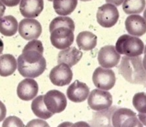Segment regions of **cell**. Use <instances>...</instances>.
I'll return each instance as SVG.
<instances>
[{
    "mask_svg": "<svg viewBox=\"0 0 146 127\" xmlns=\"http://www.w3.org/2000/svg\"><path fill=\"white\" fill-rule=\"evenodd\" d=\"M43 53L42 42L34 39L28 42L17 60L18 70L22 77L36 78L43 73L47 65Z\"/></svg>",
    "mask_w": 146,
    "mask_h": 127,
    "instance_id": "1",
    "label": "cell"
},
{
    "mask_svg": "<svg viewBox=\"0 0 146 127\" xmlns=\"http://www.w3.org/2000/svg\"><path fill=\"white\" fill-rule=\"evenodd\" d=\"M75 23L68 16H58L49 24L50 40L52 45L58 49H66L72 45L74 41Z\"/></svg>",
    "mask_w": 146,
    "mask_h": 127,
    "instance_id": "2",
    "label": "cell"
},
{
    "mask_svg": "<svg viewBox=\"0 0 146 127\" xmlns=\"http://www.w3.org/2000/svg\"><path fill=\"white\" fill-rule=\"evenodd\" d=\"M118 71L129 83L143 85L145 84V70L140 56H123Z\"/></svg>",
    "mask_w": 146,
    "mask_h": 127,
    "instance_id": "3",
    "label": "cell"
},
{
    "mask_svg": "<svg viewBox=\"0 0 146 127\" xmlns=\"http://www.w3.org/2000/svg\"><path fill=\"white\" fill-rule=\"evenodd\" d=\"M115 48L120 55L137 56L143 54L144 44L142 40L138 37L129 34H123L117 39Z\"/></svg>",
    "mask_w": 146,
    "mask_h": 127,
    "instance_id": "4",
    "label": "cell"
},
{
    "mask_svg": "<svg viewBox=\"0 0 146 127\" xmlns=\"http://www.w3.org/2000/svg\"><path fill=\"white\" fill-rule=\"evenodd\" d=\"M112 126L114 127L143 126L136 114L128 108L116 109L111 117Z\"/></svg>",
    "mask_w": 146,
    "mask_h": 127,
    "instance_id": "5",
    "label": "cell"
},
{
    "mask_svg": "<svg viewBox=\"0 0 146 127\" xmlns=\"http://www.w3.org/2000/svg\"><path fill=\"white\" fill-rule=\"evenodd\" d=\"M92 81L96 88L103 90H110L116 83V75L109 68L99 67L94 72Z\"/></svg>",
    "mask_w": 146,
    "mask_h": 127,
    "instance_id": "6",
    "label": "cell"
},
{
    "mask_svg": "<svg viewBox=\"0 0 146 127\" xmlns=\"http://www.w3.org/2000/svg\"><path fill=\"white\" fill-rule=\"evenodd\" d=\"M96 17L98 22L101 26L110 28L116 24L119 20V14L116 6L110 3H107L99 7Z\"/></svg>",
    "mask_w": 146,
    "mask_h": 127,
    "instance_id": "7",
    "label": "cell"
},
{
    "mask_svg": "<svg viewBox=\"0 0 146 127\" xmlns=\"http://www.w3.org/2000/svg\"><path fill=\"white\" fill-rule=\"evenodd\" d=\"M89 94L88 104L93 110L101 111L109 108L112 106V96L109 91L95 89Z\"/></svg>",
    "mask_w": 146,
    "mask_h": 127,
    "instance_id": "8",
    "label": "cell"
},
{
    "mask_svg": "<svg viewBox=\"0 0 146 127\" xmlns=\"http://www.w3.org/2000/svg\"><path fill=\"white\" fill-rule=\"evenodd\" d=\"M44 103L49 112L53 114L64 111L67 106V99L64 93L56 90H52L44 95Z\"/></svg>",
    "mask_w": 146,
    "mask_h": 127,
    "instance_id": "9",
    "label": "cell"
},
{
    "mask_svg": "<svg viewBox=\"0 0 146 127\" xmlns=\"http://www.w3.org/2000/svg\"><path fill=\"white\" fill-rule=\"evenodd\" d=\"M19 34L26 40L38 38L42 34V25L38 21L33 18H25L18 25Z\"/></svg>",
    "mask_w": 146,
    "mask_h": 127,
    "instance_id": "10",
    "label": "cell"
},
{
    "mask_svg": "<svg viewBox=\"0 0 146 127\" xmlns=\"http://www.w3.org/2000/svg\"><path fill=\"white\" fill-rule=\"evenodd\" d=\"M73 79V72L64 63H60L51 70L49 79L54 85L64 86L69 84Z\"/></svg>",
    "mask_w": 146,
    "mask_h": 127,
    "instance_id": "11",
    "label": "cell"
},
{
    "mask_svg": "<svg viewBox=\"0 0 146 127\" xmlns=\"http://www.w3.org/2000/svg\"><path fill=\"white\" fill-rule=\"evenodd\" d=\"M120 54L114 46H106L101 48L98 53V60L100 65L104 68H112L118 64Z\"/></svg>",
    "mask_w": 146,
    "mask_h": 127,
    "instance_id": "12",
    "label": "cell"
},
{
    "mask_svg": "<svg viewBox=\"0 0 146 127\" xmlns=\"http://www.w3.org/2000/svg\"><path fill=\"white\" fill-rule=\"evenodd\" d=\"M38 92V85L36 81L27 78L19 83L17 88V95L21 100L29 101L36 97Z\"/></svg>",
    "mask_w": 146,
    "mask_h": 127,
    "instance_id": "13",
    "label": "cell"
},
{
    "mask_svg": "<svg viewBox=\"0 0 146 127\" xmlns=\"http://www.w3.org/2000/svg\"><path fill=\"white\" fill-rule=\"evenodd\" d=\"M90 89L84 82L76 80L68 87L66 94L70 101L74 103H82L88 98Z\"/></svg>",
    "mask_w": 146,
    "mask_h": 127,
    "instance_id": "14",
    "label": "cell"
},
{
    "mask_svg": "<svg viewBox=\"0 0 146 127\" xmlns=\"http://www.w3.org/2000/svg\"><path fill=\"white\" fill-rule=\"evenodd\" d=\"M44 5V0H21V15L26 18H36L43 11Z\"/></svg>",
    "mask_w": 146,
    "mask_h": 127,
    "instance_id": "15",
    "label": "cell"
},
{
    "mask_svg": "<svg viewBox=\"0 0 146 127\" xmlns=\"http://www.w3.org/2000/svg\"><path fill=\"white\" fill-rule=\"evenodd\" d=\"M125 29L129 34L134 36H142L146 32L145 20L138 15H131L125 22Z\"/></svg>",
    "mask_w": 146,
    "mask_h": 127,
    "instance_id": "16",
    "label": "cell"
},
{
    "mask_svg": "<svg viewBox=\"0 0 146 127\" xmlns=\"http://www.w3.org/2000/svg\"><path fill=\"white\" fill-rule=\"evenodd\" d=\"M82 56V53L75 47H69L62 49L58 54L57 62L58 64L64 63L70 67L77 64Z\"/></svg>",
    "mask_w": 146,
    "mask_h": 127,
    "instance_id": "17",
    "label": "cell"
},
{
    "mask_svg": "<svg viewBox=\"0 0 146 127\" xmlns=\"http://www.w3.org/2000/svg\"><path fill=\"white\" fill-rule=\"evenodd\" d=\"M97 36L90 31L81 32L76 38L79 48L83 51L92 50L97 46Z\"/></svg>",
    "mask_w": 146,
    "mask_h": 127,
    "instance_id": "18",
    "label": "cell"
},
{
    "mask_svg": "<svg viewBox=\"0 0 146 127\" xmlns=\"http://www.w3.org/2000/svg\"><path fill=\"white\" fill-rule=\"evenodd\" d=\"M17 69V61L13 55L5 54L0 56V76L9 77Z\"/></svg>",
    "mask_w": 146,
    "mask_h": 127,
    "instance_id": "19",
    "label": "cell"
},
{
    "mask_svg": "<svg viewBox=\"0 0 146 127\" xmlns=\"http://www.w3.org/2000/svg\"><path fill=\"white\" fill-rule=\"evenodd\" d=\"M18 23L13 16L0 18V33L5 36H13L18 31Z\"/></svg>",
    "mask_w": 146,
    "mask_h": 127,
    "instance_id": "20",
    "label": "cell"
},
{
    "mask_svg": "<svg viewBox=\"0 0 146 127\" xmlns=\"http://www.w3.org/2000/svg\"><path fill=\"white\" fill-rule=\"evenodd\" d=\"M53 9L57 15L62 16L70 15L76 9L77 0H53Z\"/></svg>",
    "mask_w": 146,
    "mask_h": 127,
    "instance_id": "21",
    "label": "cell"
},
{
    "mask_svg": "<svg viewBox=\"0 0 146 127\" xmlns=\"http://www.w3.org/2000/svg\"><path fill=\"white\" fill-rule=\"evenodd\" d=\"M31 110L35 116L42 119L51 118L53 115L47 109L44 103V95H39L34 99L31 104Z\"/></svg>",
    "mask_w": 146,
    "mask_h": 127,
    "instance_id": "22",
    "label": "cell"
},
{
    "mask_svg": "<svg viewBox=\"0 0 146 127\" xmlns=\"http://www.w3.org/2000/svg\"><path fill=\"white\" fill-rule=\"evenodd\" d=\"M145 6V0H123V10L127 15L142 13Z\"/></svg>",
    "mask_w": 146,
    "mask_h": 127,
    "instance_id": "23",
    "label": "cell"
},
{
    "mask_svg": "<svg viewBox=\"0 0 146 127\" xmlns=\"http://www.w3.org/2000/svg\"><path fill=\"white\" fill-rule=\"evenodd\" d=\"M116 108V107H112L110 110L106 109L99 111L100 112L96 113L95 117L96 119L99 120V124L98 126H112L111 123V117L113 112Z\"/></svg>",
    "mask_w": 146,
    "mask_h": 127,
    "instance_id": "24",
    "label": "cell"
},
{
    "mask_svg": "<svg viewBox=\"0 0 146 127\" xmlns=\"http://www.w3.org/2000/svg\"><path fill=\"white\" fill-rule=\"evenodd\" d=\"M145 93L144 92L136 93L133 99L134 107L141 114H145Z\"/></svg>",
    "mask_w": 146,
    "mask_h": 127,
    "instance_id": "25",
    "label": "cell"
},
{
    "mask_svg": "<svg viewBox=\"0 0 146 127\" xmlns=\"http://www.w3.org/2000/svg\"><path fill=\"white\" fill-rule=\"evenodd\" d=\"M3 127H23L25 126L22 120L18 117L9 116L5 120L3 124Z\"/></svg>",
    "mask_w": 146,
    "mask_h": 127,
    "instance_id": "26",
    "label": "cell"
},
{
    "mask_svg": "<svg viewBox=\"0 0 146 127\" xmlns=\"http://www.w3.org/2000/svg\"><path fill=\"white\" fill-rule=\"evenodd\" d=\"M26 126H49V124L44 121L40 119H34L28 123Z\"/></svg>",
    "mask_w": 146,
    "mask_h": 127,
    "instance_id": "27",
    "label": "cell"
},
{
    "mask_svg": "<svg viewBox=\"0 0 146 127\" xmlns=\"http://www.w3.org/2000/svg\"><path fill=\"white\" fill-rule=\"evenodd\" d=\"M7 115V109L6 106L3 103L0 101V122L5 119Z\"/></svg>",
    "mask_w": 146,
    "mask_h": 127,
    "instance_id": "28",
    "label": "cell"
},
{
    "mask_svg": "<svg viewBox=\"0 0 146 127\" xmlns=\"http://www.w3.org/2000/svg\"><path fill=\"white\" fill-rule=\"evenodd\" d=\"M7 7H15L20 3L21 0H0Z\"/></svg>",
    "mask_w": 146,
    "mask_h": 127,
    "instance_id": "29",
    "label": "cell"
},
{
    "mask_svg": "<svg viewBox=\"0 0 146 127\" xmlns=\"http://www.w3.org/2000/svg\"><path fill=\"white\" fill-rule=\"evenodd\" d=\"M107 3H110L114 5L115 6L121 5L123 2V0H105Z\"/></svg>",
    "mask_w": 146,
    "mask_h": 127,
    "instance_id": "30",
    "label": "cell"
},
{
    "mask_svg": "<svg viewBox=\"0 0 146 127\" xmlns=\"http://www.w3.org/2000/svg\"><path fill=\"white\" fill-rule=\"evenodd\" d=\"M6 10L5 5L0 1V18L3 17V16L5 13V11Z\"/></svg>",
    "mask_w": 146,
    "mask_h": 127,
    "instance_id": "31",
    "label": "cell"
},
{
    "mask_svg": "<svg viewBox=\"0 0 146 127\" xmlns=\"http://www.w3.org/2000/svg\"><path fill=\"white\" fill-rule=\"evenodd\" d=\"M3 48H4L3 42V41H2V40L0 38V55H1V53H3Z\"/></svg>",
    "mask_w": 146,
    "mask_h": 127,
    "instance_id": "32",
    "label": "cell"
},
{
    "mask_svg": "<svg viewBox=\"0 0 146 127\" xmlns=\"http://www.w3.org/2000/svg\"><path fill=\"white\" fill-rule=\"evenodd\" d=\"M82 1H91V0H81Z\"/></svg>",
    "mask_w": 146,
    "mask_h": 127,
    "instance_id": "33",
    "label": "cell"
},
{
    "mask_svg": "<svg viewBox=\"0 0 146 127\" xmlns=\"http://www.w3.org/2000/svg\"><path fill=\"white\" fill-rule=\"evenodd\" d=\"M49 1H53V0H48Z\"/></svg>",
    "mask_w": 146,
    "mask_h": 127,
    "instance_id": "34",
    "label": "cell"
}]
</instances>
